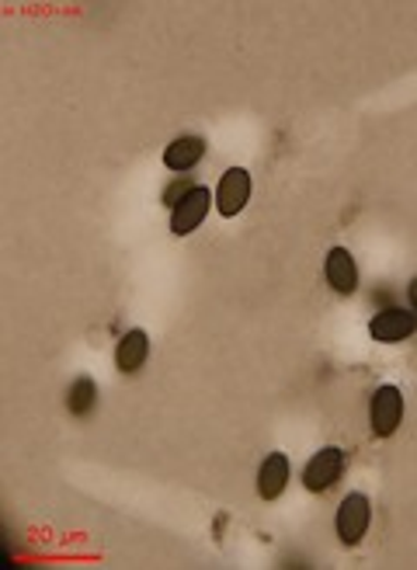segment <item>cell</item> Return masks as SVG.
<instances>
[{
    "instance_id": "cell-1",
    "label": "cell",
    "mask_w": 417,
    "mask_h": 570,
    "mask_svg": "<svg viewBox=\"0 0 417 570\" xmlns=\"http://www.w3.org/2000/svg\"><path fill=\"white\" fill-rule=\"evenodd\" d=\"M369 525H372V501L362 490H352L348 498L337 504V519H334L341 546H348V549L358 546L369 536Z\"/></svg>"
},
{
    "instance_id": "cell-2",
    "label": "cell",
    "mask_w": 417,
    "mask_h": 570,
    "mask_svg": "<svg viewBox=\"0 0 417 570\" xmlns=\"http://www.w3.org/2000/svg\"><path fill=\"white\" fill-rule=\"evenodd\" d=\"M369 425L376 439H393L404 425V393L401 387L383 383L369 401Z\"/></svg>"
},
{
    "instance_id": "cell-3",
    "label": "cell",
    "mask_w": 417,
    "mask_h": 570,
    "mask_svg": "<svg viewBox=\"0 0 417 570\" xmlns=\"http://www.w3.org/2000/svg\"><path fill=\"white\" fill-rule=\"evenodd\" d=\"M251 192H254V178H251L248 167H230V170H223V178H219L216 192H213L216 213L226 216V219L240 216L243 209H248V202H251Z\"/></svg>"
},
{
    "instance_id": "cell-4",
    "label": "cell",
    "mask_w": 417,
    "mask_h": 570,
    "mask_svg": "<svg viewBox=\"0 0 417 570\" xmlns=\"http://www.w3.org/2000/svg\"><path fill=\"white\" fill-rule=\"evenodd\" d=\"M341 477H345V452L337 446L317 449L307 460V466H302V487L310 494H327Z\"/></svg>"
},
{
    "instance_id": "cell-5",
    "label": "cell",
    "mask_w": 417,
    "mask_h": 570,
    "mask_svg": "<svg viewBox=\"0 0 417 570\" xmlns=\"http://www.w3.org/2000/svg\"><path fill=\"white\" fill-rule=\"evenodd\" d=\"M417 331V313L410 307H383L369 320V334L376 345H404Z\"/></svg>"
},
{
    "instance_id": "cell-6",
    "label": "cell",
    "mask_w": 417,
    "mask_h": 570,
    "mask_svg": "<svg viewBox=\"0 0 417 570\" xmlns=\"http://www.w3.org/2000/svg\"><path fill=\"white\" fill-rule=\"evenodd\" d=\"M213 192H208L205 185H195L192 192H188L175 209H170V234L175 237H188V234H195L199 226L205 223L208 216V209H213Z\"/></svg>"
},
{
    "instance_id": "cell-7",
    "label": "cell",
    "mask_w": 417,
    "mask_h": 570,
    "mask_svg": "<svg viewBox=\"0 0 417 570\" xmlns=\"http://www.w3.org/2000/svg\"><path fill=\"white\" fill-rule=\"evenodd\" d=\"M293 480V463H289V455L286 452H269L264 455V463L258 466V498L261 501H278L282 494H286Z\"/></svg>"
},
{
    "instance_id": "cell-8",
    "label": "cell",
    "mask_w": 417,
    "mask_h": 570,
    "mask_svg": "<svg viewBox=\"0 0 417 570\" xmlns=\"http://www.w3.org/2000/svg\"><path fill=\"white\" fill-rule=\"evenodd\" d=\"M324 278L331 285V293H337V296L358 293V261L348 247H331L324 258Z\"/></svg>"
},
{
    "instance_id": "cell-9",
    "label": "cell",
    "mask_w": 417,
    "mask_h": 570,
    "mask_svg": "<svg viewBox=\"0 0 417 570\" xmlns=\"http://www.w3.org/2000/svg\"><path fill=\"white\" fill-rule=\"evenodd\" d=\"M208 154V143L199 132H184V136L170 140L167 150H164V167L175 170V175H188V170H195Z\"/></svg>"
},
{
    "instance_id": "cell-10",
    "label": "cell",
    "mask_w": 417,
    "mask_h": 570,
    "mask_svg": "<svg viewBox=\"0 0 417 570\" xmlns=\"http://www.w3.org/2000/svg\"><path fill=\"white\" fill-rule=\"evenodd\" d=\"M150 358V334L143 328H132L119 337L116 345V369L122 376H136Z\"/></svg>"
},
{
    "instance_id": "cell-11",
    "label": "cell",
    "mask_w": 417,
    "mask_h": 570,
    "mask_svg": "<svg viewBox=\"0 0 417 570\" xmlns=\"http://www.w3.org/2000/svg\"><path fill=\"white\" fill-rule=\"evenodd\" d=\"M98 383L91 376H78L73 383L67 387V411L73 417H91L94 407H98Z\"/></svg>"
},
{
    "instance_id": "cell-12",
    "label": "cell",
    "mask_w": 417,
    "mask_h": 570,
    "mask_svg": "<svg viewBox=\"0 0 417 570\" xmlns=\"http://www.w3.org/2000/svg\"><path fill=\"white\" fill-rule=\"evenodd\" d=\"M199 181H195V175H178L175 181H167V188H164V192H160V205H170V209H175L188 192H192V188H195Z\"/></svg>"
},
{
    "instance_id": "cell-13",
    "label": "cell",
    "mask_w": 417,
    "mask_h": 570,
    "mask_svg": "<svg viewBox=\"0 0 417 570\" xmlns=\"http://www.w3.org/2000/svg\"><path fill=\"white\" fill-rule=\"evenodd\" d=\"M407 302H410V310L417 313V278H410V285H407Z\"/></svg>"
}]
</instances>
